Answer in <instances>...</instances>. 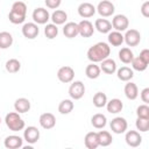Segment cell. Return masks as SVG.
<instances>
[{
	"mask_svg": "<svg viewBox=\"0 0 149 149\" xmlns=\"http://www.w3.org/2000/svg\"><path fill=\"white\" fill-rule=\"evenodd\" d=\"M111 54V47L106 42H98L87 50V58L91 63H99L107 58Z\"/></svg>",
	"mask_w": 149,
	"mask_h": 149,
	"instance_id": "1",
	"label": "cell"
},
{
	"mask_svg": "<svg viewBox=\"0 0 149 149\" xmlns=\"http://www.w3.org/2000/svg\"><path fill=\"white\" fill-rule=\"evenodd\" d=\"M27 14V5L23 1H15L12 5L10 12L8 14V19L13 24H21L26 20Z\"/></svg>",
	"mask_w": 149,
	"mask_h": 149,
	"instance_id": "2",
	"label": "cell"
},
{
	"mask_svg": "<svg viewBox=\"0 0 149 149\" xmlns=\"http://www.w3.org/2000/svg\"><path fill=\"white\" fill-rule=\"evenodd\" d=\"M5 122H6V126L9 128V130L12 132L23 130L26 127L23 119L20 116V113L17 112H9L5 118Z\"/></svg>",
	"mask_w": 149,
	"mask_h": 149,
	"instance_id": "3",
	"label": "cell"
},
{
	"mask_svg": "<svg viewBox=\"0 0 149 149\" xmlns=\"http://www.w3.org/2000/svg\"><path fill=\"white\" fill-rule=\"evenodd\" d=\"M85 94V85L80 80L71 81V85L69 87V95L72 100H79Z\"/></svg>",
	"mask_w": 149,
	"mask_h": 149,
	"instance_id": "4",
	"label": "cell"
},
{
	"mask_svg": "<svg viewBox=\"0 0 149 149\" xmlns=\"http://www.w3.org/2000/svg\"><path fill=\"white\" fill-rule=\"evenodd\" d=\"M112 28H114L118 31H126L129 27V20L126 15L123 14H116L112 19Z\"/></svg>",
	"mask_w": 149,
	"mask_h": 149,
	"instance_id": "5",
	"label": "cell"
},
{
	"mask_svg": "<svg viewBox=\"0 0 149 149\" xmlns=\"http://www.w3.org/2000/svg\"><path fill=\"white\" fill-rule=\"evenodd\" d=\"M97 12L99 13L100 16L102 17H108V16H112L115 12V7L113 5V2H111L109 0H102L98 3L97 6Z\"/></svg>",
	"mask_w": 149,
	"mask_h": 149,
	"instance_id": "6",
	"label": "cell"
},
{
	"mask_svg": "<svg viewBox=\"0 0 149 149\" xmlns=\"http://www.w3.org/2000/svg\"><path fill=\"white\" fill-rule=\"evenodd\" d=\"M123 42L128 47H136L141 42V34L136 29H127L126 34L123 35Z\"/></svg>",
	"mask_w": 149,
	"mask_h": 149,
	"instance_id": "7",
	"label": "cell"
},
{
	"mask_svg": "<svg viewBox=\"0 0 149 149\" xmlns=\"http://www.w3.org/2000/svg\"><path fill=\"white\" fill-rule=\"evenodd\" d=\"M57 78H58L59 81H62L64 84H69L74 78V70L69 65L62 66L57 71Z\"/></svg>",
	"mask_w": 149,
	"mask_h": 149,
	"instance_id": "8",
	"label": "cell"
},
{
	"mask_svg": "<svg viewBox=\"0 0 149 149\" xmlns=\"http://www.w3.org/2000/svg\"><path fill=\"white\" fill-rule=\"evenodd\" d=\"M40 28L35 22H26L22 26V35L28 40H34L38 36Z\"/></svg>",
	"mask_w": 149,
	"mask_h": 149,
	"instance_id": "9",
	"label": "cell"
},
{
	"mask_svg": "<svg viewBox=\"0 0 149 149\" xmlns=\"http://www.w3.org/2000/svg\"><path fill=\"white\" fill-rule=\"evenodd\" d=\"M33 20L35 23L37 24H45L49 20H50V14L48 12V9L43 8V7H37L34 9L33 14Z\"/></svg>",
	"mask_w": 149,
	"mask_h": 149,
	"instance_id": "10",
	"label": "cell"
},
{
	"mask_svg": "<svg viewBox=\"0 0 149 149\" xmlns=\"http://www.w3.org/2000/svg\"><path fill=\"white\" fill-rule=\"evenodd\" d=\"M109 127L112 129L113 133L115 134H122L127 130L128 128V122L125 118H121V116H116L114 119H112L111 123H109Z\"/></svg>",
	"mask_w": 149,
	"mask_h": 149,
	"instance_id": "11",
	"label": "cell"
},
{
	"mask_svg": "<svg viewBox=\"0 0 149 149\" xmlns=\"http://www.w3.org/2000/svg\"><path fill=\"white\" fill-rule=\"evenodd\" d=\"M40 136H41L40 130H38V128L35 127V126H28V127L24 128V130H23V139H24L28 143H30V144L36 143V142L40 140Z\"/></svg>",
	"mask_w": 149,
	"mask_h": 149,
	"instance_id": "12",
	"label": "cell"
},
{
	"mask_svg": "<svg viewBox=\"0 0 149 149\" xmlns=\"http://www.w3.org/2000/svg\"><path fill=\"white\" fill-rule=\"evenodd\" d=\"M38 122H40V125L43 129L49 130V129H52L56 126V118L52 113L47 112V113H43V114L40 115Z\"/></svg>",
	"mask_w": 149,
	"mask_h": 149,
	"instance_id": "13",
	"label": "cell"
},
{
	"mask_svg": "<svg viewBox=\"0 0 149 149\" xmlns=\"http://www.w3.org/2000/svg\"><path fill=\"white\" fill-rule=\"evenodd\" d=\"M125 140L126 143L132 148H136L142 143V136L137 130H128L126 133Z\"/></svg>",
	"mask_w": 149,
	"mask_h": 149,
	"instance_id": "14",
	"label": "cell"
},
{
	"mask_svg": "<svg viewBox=\"0 0 149 149\" xmlns=\"http://www.w3.org/2000/svg\"><path fill=\"white\" fill-rule=\"evenodd\" d=\"M78 29H79V35L81 37H91L94 33V26L88 20H81L78 23Z\"/></svg>",
	"mask_w": 149,
	"mask_h": 149,
	"instance_id": "15",
	"label": "cell"
},
{
	"mask_svg": "<svg viewBox=\"0 0 149 149\" xmlns=\"http://www.w3.org/2000/svg\"><path fill=\"white\" fill-rule=\"evenodd\" d=\"M95 12H97L95 7L90 2H81L78 6V14L84 19L92 17L95 14Z\"/></svg>",
	"mask_w": 149,
	"mask_h": 149,
	"instance_id": "16",
	"label": "cell"
},
{
	"mask_svg": "<svg viewBox=\"0 0 149 149\" xmlns=\"http://www.w3.org/2000/svg\"><path fill=\"white\" fill-rule=\"evenodd\" d=\"M3 144L7 149H19L23 146V140L19 135H9L5 139Z\"/></svg>",
	"mask_w": 149,
	"mask_h": 149,
	"instance_id": "17",
	"label": "cell"
},
{
	"mask_svg": "<svg viewBox=\"0 0 149 149\" xmlns=\"http://www.w3.org/2000/svg\"><path fill=\"white\" fill-rule=\"evenodd\" d=\"M100 63H101L100 64V70L104 73H106V74H113L116 71V63H115V61L113 58L107 57L104 61H101Z\"/></svg>",
	"mask_w": 149,
	"mask_h": 149,
	"instance_id": "18",
	"label": "cell"
},
{
	"mask_svg": "<svg viewBox=\"0 0 149 149\" xmlns=\"http://www.w3.org/2000/svg\"><path fill=\"white\" fill-rule=\"evenodd\" d=\"M63 34L68 38H74L77 35H79L78 23L76 22H66L63 27Z\"/></svg>",
	"mask_w": 149,
	"mask_h": 149,
	"instance_id": "19",
	"label": "cell"
},
{
	"mask_svg": "<svg viewBox=\"0 0 149 149\" xmlns=\"http://www.w3.org/2000/svg\"><path fill=\"white\" fill-rule=\"evenodd\" d=\"M84 144L87 149H97L99 147V140H98V133L90 132L84 137Z\"/></svg>",
	"mask_w": 149,
	"mask_h": 149,
	"instance_id": "20",
	"label": "cell"
},
{
	"mask_svg": "<svg viewBox=\"0 0 149 149\" xmlns=\"http://www.w3.org/2000/svg\"><path fill=\"white\" fill-rule=\"evenodd\" d=\"M123 92H125V95L127 97V99L129 100H135L137 97H139V88H137V85L133 81H127V84L125 85V88H123Z\"/></svg>",
	"mask_w": 149,
	"mask_h": 149,
	"instance_id": "21",
	"label": "cell"
},
{
	"mask_svg": "<svg viewBox=\"0 0 149 149\" xmlns=\"http://www.w3.org/2000/svg\"><path fill=\"white\" fill-rule=\"evenodd\" d=\"M106 108H107V112L111 113V114H118L122 111L123 108V104L120 99L118 98H113L111 99L109 101L107 100V104H106Z\"/></svg>",
	"mask_w": 149,
	"mask_h": 149,
	"instance_id": "22",
	"label": "cell"
},
{
	"mask_svg": "<svg viewBox=\"0 0 149 149\" xmlns=\"http://www.w3.org/2000/svg\"><path fill=\"white\" fill-rule=\"evenodd\" d=\"M50 20L52 21L54 24L59 26V24H64L68 20V14L65 10L63 9H55V12L50 15Z\"/></svg>",
	"mask_w": 149,
	"mask_h": 149,
	"instance_id": "23",
	"label": "cell"
},
{
	"mask_svg": "<svg viewBox=\"0 0 149 149\" xmlns=\"http://www.w3.org/2000/svg\"><path fill=\"white\" fill-rule=\"evenodd\" d=\"M94 29L101 34H108L112 30V23L107 19H97L94 22Z\"/></svg>",
	"mask_w": 149,
	"mask_h": 149,
	"instance_id": "24",
	"label": "cell"
},
{
	"mask_svg": "<svg viewBox=\"0 0 149 149\" xmlns=\"http://www.w3.org/2000/svg\"><path fill=\"white\" fill-rule=\"evenodd\" d=\"M14 108H15V112L17 113H27L29 109H30V101L29 99L27 98H17L14 102Z\"/></svg>",
	"mask_w": 149,
	"mask_h": 149,
	"instance_id": "25",
	"label": "cell"
},
{
	"mask_svg": "<svg viewBox=\"0 0 149 149\" xmlns=\"http://www.w3.org/2000/svg\"><path fill=\"white\" fill-rule=\"evenodd\" d=\"M108 43L113 47H120L123 43V35L121 31L114 30V31H109L108 36H107Z\"/></svg>",
	"mask_w": 149,
	"mask_h": 149,
	"instance_id": "26",
	"label": "cell"
},
{
	"mask_svg": "<svg viewBox=\"0 0 149 149\" xmlns=\"http://www.w3.org/2000/svg\"><path fill=\"white\" fill-rule=\"evenodd\" d=\"M116 76L121 81H129L134 77V71L128 66H121L116 69Z\"/></svg>",
	"mask_w": 149,
	"mask_h": 149,
	"instance_id": "27",
	"label": "cell"
},
{
	"mask_svg": "<svg viewBox=\"0 0 149 149\" xmlns=\"http://www.w3.org/2000/svg\"><path fill=\"white\" fill-rule=\"evenodd\" d=\"M106 123H107V118L101 113H97L91 118V125L97 129H102L106 126Z\"/></svg>",
	"mask_w": 149,
	"mask_h": 149,
	"instance_id": "28",
	"label": "cell"
},
{
	"mask_svg": "<svg viewBox=\"0 0 149 149\" xmlns=\"http://www.w3.org/2000/svg\"><path fill=\"white\" fill-rule=\"evenodd\" d=\"M100 72H101L100 66L97 65L95 63H90L85 69V74L90 79H97L100 76Z\"/></svg>",
	"mask_w": 149,
	"mask_h": 149,
	"instance_id": "29",
	"label": "cell"
},
{
	"mask_svg": "<svg viewBox=\"0 0 149 149\" xmlns=\"http://www.w3.org/2000/svg\"><path fill=\"white\" fill-rule=\"evenodd\" d=\"M134 58V54L130 50V48H121V50L119 51V59L123 63V64H130V62Z\"/></svg>",
	"mask_w": 149,
	"mask_h": 149,
	"instance_id": "30",
	"label": "cell"
},
{
	"mask_svg": "<svg viewBox=\"0 0 149 149\" xmlns=\"http://www.w3.org/2000/svg\"><path fill=\"white\" fill-rule=\"evenodd\" d=\"M73 108H74V104H73V101L71 99H64L58 105V112L61 114H63V115L71 113L73 111Z\"/></svg>",
	"mask_w": 149,
	"mask_h": 149,
	"instance_id": "31",
	"label": "cell"
},
{
	"mask_svg": "<svg viewBox=\"0 0 149 149\" xmlns=\"http://www.w3.org/2000/svg\"><path fill=\"white\" fill-rule=\"evenodd\" d=\"M98 140H99V146H101V147H108L113 142V137H112L111 133L107 130L98 132Z\"/></svg>",
	"mask_w": 149,
	"mask_h": 149,
	"instance_id": "32",
	"label": "cell"
},
{
	"mask_svg": "<svg viewBox=\"0 0 149 149\" xmlns=\"http://www.w3.org/2000/svg\"><path fill=\"white\" fill-rule=\"evenodd\" d=\"M13 44V36L8 31H0V49H8Z\"/></svg>",
	"mask_w": 149,
	"mask_h": 149,
	"instance_id": "33",
	"label": "cell"
},
{
	"mask_svg": "<svg viewBox=\"0 0 149 149\" xmlns=\"http://www.w3.org/2000/svg\"><path fill=\"white\" fill-rule=\"evenodd\" d=\"M5 68H6L7 72H9V73H16V72H19L20 69H21V63H20V61L16 59V58H10V59H8V61L6 62Z\"/></svg>",
	"mask_w": 149,
	"mask_h": 149,
	"instance_id": "34",
	"label": "cell"
},
{
	"mask_svg": "<svg viewBox=\"0 0 149 149\" xmlns=\"http://www.w3.org/2000/svg\"><path fill=\"white\" fill-rule=\"evenodd\" d=\"M93 105L97 107V108H102L106 106L107 104V95L102 92H97L94 95H93Z\"/></svg>",
	"mask_w": 149,
	"mask_h": 149,
	"instance_id": "35",
	"label": "cell"
},
{
	"mask_svg": "<svg viewBox=\"0 0 149 149\" xmlns=\"http://www.w3.org/2000/svg\"><path fill=\"white\" fill-rule=\"evenodd\" d=\"M44 35L49 40H54L58 35V28L54 23H47L44 27Z\"/></svg>",
	"mask_w": 149,
	"mask_h": 149,
	"instance_id": "36",
	"label": "cell"
},
{
	"mask_svg": "<svg viewBox=\"0 0 149 149\" xmlns=\"http://www.w3.org/2000/svg\"><path fill=\"white\" fill-rule=\"evenodd\" d=\"M130 64H132L133 69L136 70V71H139V72H142V71H144L148 68V64L146 62H143L139 56L137 57H134L133 61L130 62Z\"/></svg>",
	"mask_w": 149,
	"mask_h": 149,
	"instance_id": "37",
	"label": "cell"
},
{
	"mask_svg": "<svg viewBox=\"0 0 149 149\" xmlns=\"http://www.w3.org/2000/svg\"><path fill=\"white\" fill-rule=\"evenodd\" d=\"M135 126H136L137 130H140L142 133H146V132L149 130V119L148 118H137L136 122H135Z\"/></svg>",
	"mask_w": 149,
	"mask_h": 149,
	"instance_id": "38",
	"label": "cell"
},
{
	"mask_svg": "<svg viewBox=\"0 0 149 149\" xmlns=\"http://www.w3.org/2000/svg\"><path fill=\"white\" fill-rule=\"evenodd\" d=\"M136 115H137V118H148L149 119V106H148V104L140 105L136 108Z\"/></svg>",
	"mask_w": 149,
	"mask_h": 149,
	"instance_id": "39",
	"label": "cell"
},
{
	"mask_svg": "<svg viewBox=\"0 0 149 149\" xmlns=\"http://www.w3.org/2000/svg\"><path fill=\"white\" fill-rule=\"evenodd\" d=\"M44 3L50 9H57L61 6L62 0H44Z\"/></svg>",
	"mask_w": 149,
	"mask_h": 149,
	"instance_id": "40",
	"label": "cell"
},
{
	"mask_svg": "<svg viewBox=\"0 0 149 149\" xmlns=\"http://www.w3.org/2000/svg\"><path fill=\"white\" fill-rule=\"evenodd\" d=\"M140 95H141V100H142L144 104H148V102H149V87L143 88V90L141 91Z\"/></svg>",
	"mask_w": 149,
	"mask_h": 149,
	"instance_id": "41",
	"label": "cell"
},
{
	"mask_svg": "<svg viewBox=\"0 0 149 149\" xmlns=\"http://www.w3.org/2000/svg\"><path fill=\"white\" fill-rule=\"evenodd\" d=\"M140 10H141V14H142L144 17H149V1L143 2Z\"/></svg>",
	"mask_w": 149,
	"mask_h": 149,
	"instance_id": "42",
	"label": "cell"
},
{
	"mask_svg": "<svg viewBox=\"0 0 149 149\" xmlns=\"http://www.w3.org/2000/svg\"><path fill=\"white\" fill-rule=\"evenodd\" d=\"M143 62H146L147 64H149V50L148 49H143L141 52H140V56H139Z\"/></svg>",
	"mask_w": 149,
	"mask_h": 149,
	"instance_id": "43",
	"label": "cell"
},
{
	"mask_svg": "<svg viewBox=\"0 0 149 149\" xmlns=\"http://www.w3.org/2000/svg\"><path fill=\"white\" fill-rule=\"evenodd\" d=\"M0 123H1V118H0Z\"/></svg>",
	"mask_w": 149,
	"mask_h": 149,
	"instance_id": "44",
	"label": "cell"
}]
</instances>
